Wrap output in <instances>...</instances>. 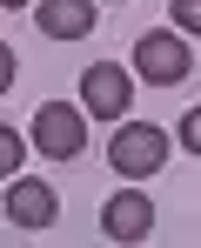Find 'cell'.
Masks as SVG:
<instances>
[{"instance_id":"1","label":"cell","mask_w":201,"mask_h":248,"mask_svg":"<svg viewBox=\"0 0 201 248\" xmlns=\"http://www.w3.org/2000/svg\"><path fill=\"white\" fill-rule=\"evenodd\" d=\"M188 41H181V27H148L141 41H134V74L141 81H155V87H174V81H188Z\"/></svg>"},{"instance_id":"2","label":"cell","mask_w":201,"mask_h":248,"mask_svg":"<svg viewBox=\"0 0 201 248\" xmlns=\"http://www.w3.org/2000/svg\"><path fill=\"white\" fill-rule=\"evenodd\" d=\"M34 148L54 155V161H74L80 148H87V121H80V108H67V101H40V114H34Z\"/></svg>"},{"instance_id":"3","label":"cell","mask_w":201,"mask_h":248,"mask_svg":"<svg viewBox=\"0 0 201 248\" xmlns=\"http://www.w3.org/2000/svg\"><path fill=\"white\" fill-rule=\"evenodd\" d=\"M108 161H114V174H127V181H141V174H155L161 161H168V134L148 121H127L114 134V148H108Z\"/></svg>"},{"instance_id":"4","label":"cell","mask_w":201,"mask_h":248,"mask_svg":"<svg viewBox=\"0 0 201 248\" xmlns=\"http://www.w3.org/2000/svg\"><path fill=\"white\" fill-rule=\"evenodd\" d=\"M80 108H87L94 121H114L121 108H127V67H114V61H94V67L80 74Z\"/></svg>"},{"instance_id":"5","label":"cell","mask_w":201,"mask_h":248,"mask_svg":"<svg viewBox=\"0 0 201 248\" xmlns=\"http://www.w3.org/2000/svg\"><path fill=\"white\" fill-rule=\"evenodd\" d=\"M148 228H155V202L148 195H134V188L108 195V208H101V235L108 242H148Z\"/></svg>"},{"instance_id":"6","label":"cell","mask_w":201,"mask_h":248,"mask_svg":"<svg viewBox=\"0 0 201 248\" xmlns=\"http://www.w3.org/2000/svg\"><path fill=\"white\" fill-rule=\"evenodd\" d=\"M61 215V195L47 188V181H14L7 188V221H20V228H47Z\"/></svg>"},{"instance_id":"7","label":"cell","mask_w":201,"mask_h":248,"mask_svg":"<svg viewBox=\"0 0 201 248\" xmlns=\"http://www.w3.org/2000/svg\"><path fill=\"white\" fill-rule=\"evenodd\" d=\"M40 34L47 41H87L94 34V0H40Z\"/></svg>"},{"instance_id":"8","label":"cell","mask_w":201,"mask_h":248,"mask_svg":"<svg viewBox=\"0 0 201 248\" xmlns=\"http://www.w3.org/2000/svg\"><path fill=\"white\" fill-rule=\"evenodd\" d=\"M20 155H27V148H20V134H14V127H0V174H14Z\"/></svg>"},{"instance_id":"9","label":"cell","mask_w":201,"mask_h":248,"mask_svg":"<svg viewBox=\"0 0 201 248\" xmlns=\"http://www.w3.org/2000/svg\"><path fill=\"white\" fill-rule=\"evenodd\" d=\"M174 27L181 34H201V0H174Z\"/></svg>"},{"instance_id":"10","label":"cell","mask_w":201,"mask_h":248,"mask_svg":"<svg viewBox=\"0 0 201 248\" xmlns=\"http://www.w3.org/2000/svg\"><path fill=\"white\" fill-rule=\"evenodd\" d=\"M181 148H188V155H201V108H188V114H181Z\"/></svg>"},{"instance_id":"11","label":"cell","mask_w":201,"mask_h":248,"mask_svg":"<svg viewBox=\"0 0 201 248\" xmlns=\"http://www.w3.org/2000/svg\"><path fill=\"white\" fill-rule=\"evenodd\" d=\"M7 81H14V54L0 47V94H7Z\"/></svg>"},{"instance_id":"12","label":"cell","mask_w":201,"mask_h":248,"mask_svg":"<svg viewBox=\"0 0 201 248\" xmlns=\"http://www.w3.org/2000/svg\"><path fill=\"white\" fill-rule=\"evenodd\" d=\"M0 7H34V0H0Z\"/></svg>"}]
</instances>
